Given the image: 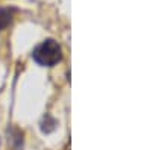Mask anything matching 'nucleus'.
<instances>
[{
  "mask_svg": "<svg viewBox=\"0 0 152 150\" xmlns=\"http://www.w3.org/2000/svg\"><path fill=\"white\" fill-rule=\"evenodd\" d=\"M32 58L40 65L52 67V65L56 64V62L61 61V47L58 46L56 41L47 40V41H44L40 46L35 47L34 53H32Z\"/></svg>",
  "mask_w": 152,
  "mask_h": 150,
  "instance_id": "f257e3e1",
  "label": "nucleus"
},
{
  "mask_svg": "<svg viewBox=\"0 0 152 150\" xmlns=\"http://www.w3.org/2000/svg\"><path fill=\"white\" fill-rule=\"evenodd\" d=\"M12 21V11L8 8H0V30L6 29Z\"/></svg>",
  "mask_w": 152,
  "mask_h": 150,
  "instance_id": "f03ea898",
  "label": "nucleus"
},
{
  "mask_svg": "<svg viewBox=\"0 0 152 150\" xmlns=\"http://www.w3.org/2000/svg\"><path fill=\"white\" fill-rule=\"evenodd\" d=\"M55 126H56L55 120L50 117V115H46L44 120H43V123H41V130L46 132V133H49V132H52L55 129Z\"/></svg>",
  "mask_w": 152,
  "mask_h": 150,
  "instance_id": "7ed1b4c3",
  "label": "nucleus"
}]
</instances>
